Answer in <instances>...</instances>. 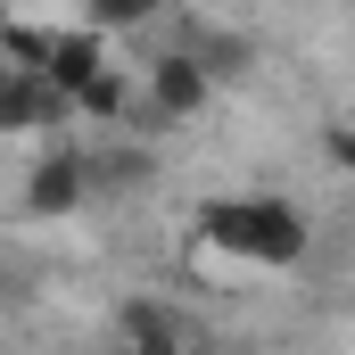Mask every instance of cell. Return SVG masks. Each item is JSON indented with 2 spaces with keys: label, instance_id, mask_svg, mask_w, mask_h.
I'll list each match as a JSON object with an SVG mask.
<instances>
[{
  "label": "cell",
  "instance_id": "obj_3",
  "mask_svg": "<svg viewBox=\"0 0 355 355\" xmlns=\"http://www.w3.org/2000/svg\"><path fill=\"white\" fill-rule=\"evenodd\" d=\"M91 198V157L67 141V149H42V166L25 174V215H75Z\"/></svg>",
  "mask_w": 355,
  "mask_h": 355
},
{
  "label": "cell",
  "instance_id": "obj_1",
  "mask_svg": "<svg viewBox=\"0 0 355 355\" xmlns=\"http://www.w3.org/2000/svg\"><path fill=\"white\" fill-rule=\"evenodd\" d=\"M306 215L289 207V198H265V190H240V198H207L198 207V248H215V257H232V265H297L306 257Z\"/></svg>",
  "mask_w": 355,
  "mask_h": 355
},
{
  "label": "cell",
  "instance_id": "obj_6",
  "mask_svg": "<svg viewBox=\"0 0 355 355\" xmlns=\"http://www.w3.org/2000/svg\"><path fill=\"white\" fill-rule=\"evenodd\" d=\"M124 339H116V355H182L174 322L157 314V306H124V322H116Z\"/></svg>",
  "mask_w": 355,
  "mask_h": 355
},
{
  "label": "cell",
  "instance_id": "obj_7",
  "mask_svg": "<svg viewBox=\"0 0 355 355\" xmlns=\"http://www.w3.org/2000/svg\"><path fill=\"white\" fill-rule=\"evenodd\" d=\"M75 116H83V124H124V116H132V75H124V67H107V75L75 99Z\"/></svg>",
  "mask_w": 355,
  "mask_h": 355
},
{
  "label": "cell",
  "instance_id": "obj_5",
  "mask_svg": "<svg viewBox=\"0 0 355 355\" xmlns=\"http://www.w3.org/2000/svg\"><path fill=\"white\" fill-rule=\"evenodd\" d=\"M50 83L67 91V99H83L99 75H107V50H99V25H58V42H50V67H42Z\"/></svg>",
  "mask_w": 355,
  "mask_h": 355
},
{
  "label": "cell",
  "instance_id": "obj_9",
  "mask_svg": "<svg viewBox=\"0 0 355 355\" xmlns=\"http://www.w3.org/2000/svg\"><path fill=\"white\" fill-rule=\"evenodd\" d=\"M322 157H331L339 174H355V116H347V124H331V132H322Z\"/></svg>",
  "mask_w": 355,
  "mask_h": 355
},
{
  "label": "cell",
  "instance_id": "obj_8",
  "mask_svg": "<svg viewBox=\"0 0 355 355\" xmlns=\"http://www.w3.org/2000/svg\"><path fill=\"white\" fill-rule=\"evenodd\" d=\"M149 17H157L149 0H99V8H91L83 25H99V33H107V25H149Z\"/></svg>",
  "mask_w": 355,
  "mask_h": 355
},
{
  "label": "cell",
  "instance_id": "obj_2",
  "mask_svg": "<svg viewBox=\"0 0 355 355\" xmlns=\"http://www.w3.org/2000/svg\"><path fill=\"white\" fill-rule=\"evenodd\" d=\"M141 99H149L157 124H190V116H207V99H215V67H207L198 50H157V58L141 67Z\"/></svg>",
  "mask_w": 355,
  "mask_h": 355
},
{
  "label": "cell",
  "instance_id": "obj_4",
  "mask_svg": "<svg viewBox=\"0 0 355 355\" xmlns=\"http://www.w3.org/2000/svg\"><path fill=\"white\" fill-rule=\"evenodd\" d=\"M67 116H75V99L50 75H33V67L0 75V132H42V124H67Z\"/></svg>",
  "mask_w": 355,
  "mask_h": 355
}]
</instances>
